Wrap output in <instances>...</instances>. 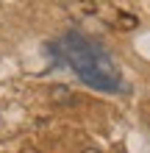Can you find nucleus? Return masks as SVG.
Masks as SVG:
<instances>
[{
	"label": "nucleus",
	"instance_id": "obj_3",
	"mask_svg": "<svg viewBox=\"0 0 150 153\" xmlns=\"http://www.w3.org/2000/svg\"><path fill=\"white\" fill-rule=\"evenodd\" d=\"M83 153H100V150H95V148H86V150H83Z\"/></svg>",
	"mask_w": 150,
	"mask_h": 153
},
{
	"label": "nucleus",
	"instance_id": "obj_1",
	"mask_svg": "<svg viewBox=\"0 0 150 153\" xmlns=\"http://www.w3.org/2000/svg\"><path fill=\"white\" fill-rule=\"evenodd\" d=\"M50 50H58L61 61L83 81L86 86L98 89V92H125V81L122 70L114 61L111 50L103 42L86 36L81 31H67L61 39L47 45Z\"/></svg>",
	"mask_w": 150,
	"mask_h": 153
},
{
	"label": "nucleus",
	"instance_id": "obj_2",
	"mask_svg": "<svg viewBox=\"0 0 150 153\" xmlns=\"http://www.w3.org/2000/svg\"><path fill=\"white\" fill-rule=\"evenodd\" d=\"M50 95L56 97V100H69V97H72V92H69L67 86H53V89H50Z\"/></svg>",
	"mask_w": 150,
	"mask_h": 153
}]
</instances>
